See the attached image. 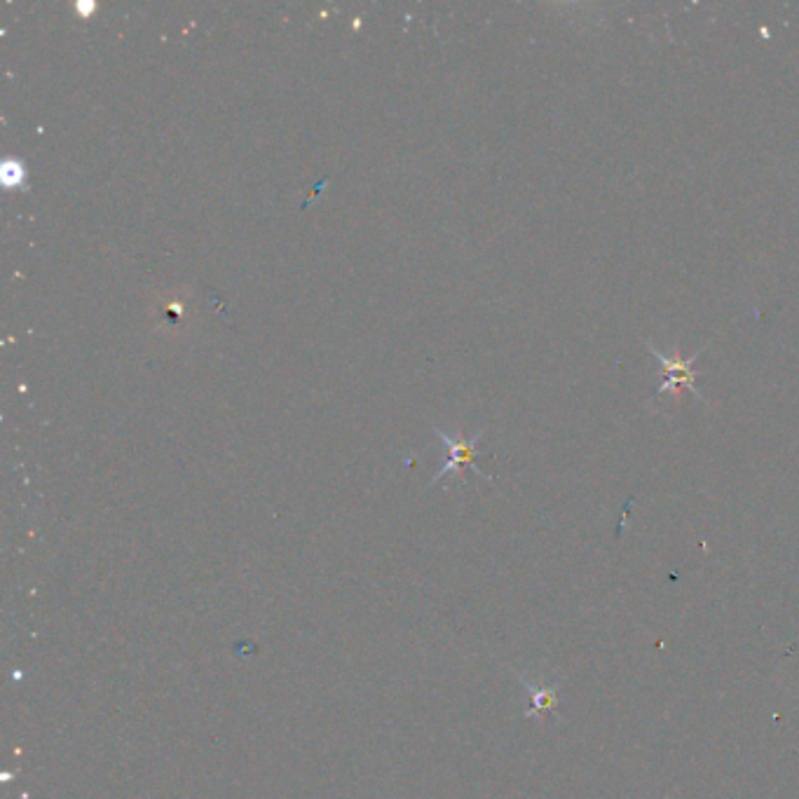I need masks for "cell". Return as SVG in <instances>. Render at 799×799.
Returning <instances> with one entry per match:
<instances>
[{
  "instance_id": "277c9868",
  "label": "cell",
  "mask_w": 799,
  "mask_h": 799,
  "mask_svg": "<svg viewBox=\"0 0 799 799\" xmlns=\"http://www.w3.org/2000/svg\"><path fill=\"white\" fill-rule=\"evenodd\" d=\"M24 165L22 162H8V165L3 167V179H5V186H22L24 183Z\"/></svg>"
},
{
  "instance_id": "6da1fadb",
  "label": "cell",
  "mask_w": 799,
  "mask_h": 799,
  "mask_svg": "<svg viewBox=\"0 0 799 799\" xmlns=\"http://www.w3.org/2000/svg\"><path fill=\"white\" fill-rule=\"evenodd\" d=\"M647 350H650L654 357L659 359L661 368H664V382L657 387V396H661L664 392H678V389H689L696 399L703 401L706 404V396L699 392V387H696V373H694V361L701 357V350L692 354V357H680L678 352L675 354H666V352H659L657 347L652 343H647Z\"/></svg>"
},
{
  "instance_id": "7a4b0ae2",
  "label": "cell",
  "mask_w": 799,
  "mask_h": 799,
  "mask_svg": "<svg viewBox=\"0 0 799 799\" xmlns=\"http://www.w3.org/2000/svg\"><path fill=\"white\" fill-rule=\"evenodd\" d=\"M436 436H439V439L443 441V446H446L448 460H446V464H443V467L439 469V474H436V476L432 478V483H436V481H439V478H443L446 474H453V471H457L460 467H469V469H474L478 476L488 478L486 474H483L481 469L476 467V443L481 441L483 432L474 434V436H471V439H457V436H450V434H446V432H441V429H436ZM488 481H490V478H488Z\"/></svg>"
},
{
  "instance_id": "3957f363",
  "label": "cell",
  "mask_w": 799,
  "mask_h": 799,
  "mask_svg": "<svg viewBox=\"0 0 799 799\" xmlns=\"http://www.w3.org/2000/svg\"><path fill=\"white\" fill-rule=\"evenodd\" d=\"M556 708V692L553 689H537L532 692V708L528 710V715L544 713V710Z\"/></svg>"
}]
</instances>
